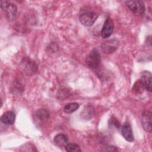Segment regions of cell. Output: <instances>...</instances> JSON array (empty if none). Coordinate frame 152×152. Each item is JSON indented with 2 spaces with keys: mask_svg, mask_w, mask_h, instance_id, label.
<instances>
[{
  "mask_svg": "<svg viewBox=\"0 0 152 152\" xmlns=\"http://www.w3.org/2000/svg\"><path fill=\"white\" fill-rule=\"evenodd\" d=\"M106 148V149H104L103 150V151H117V148L116 147H113V146H108L105 147Z\"/></svg>",
  "mask_w": 152,
  "mask_h": 152,
  "instance_id": "obj_19",
  "label": "cell"
},
{
  "mask_svg": "<svg viewBox=\"0 0 152 152\" xmlns=\"http://www.w3.org/2000/svg\"><path fill=\"white\" fill-rule=\"evenodd\" d=\"M94 114V108L91 106H87L84 107L81 113V116L83 119L88 120L91 119Z\"/></svg>",
  "mask_w": 152,
  "mask_h": 152,
  "instance_id": "obj_12",
  "label": "cell"
},
{
  "mask_svg": "<svg viewBox=\"0 0 152 152\" xmlns=\"http://www.w3.org/2000/svg\"><path fill=\"white\" fill-rule=\"evenodd\" d=\"M101 61V56L99 50L93 49L86 58V64L91 69H96L99 67Z\"/></svg>",
  "mask_w": 152,
  "mask_h": 152,
  "instance_id": "obj_2",
  "label": "cell"
},
{
  "mask_svg": "<svg viewBox=\"0 0 152 152\" xmlns=\"http://www.w3.org/2000/svg\"><path fill=\"white\" fill-rule=\"evenodd\" d=\"M79 107L80 105L77 103H69L65 106L64 108V111L66 113H71L76 111L79 108Z\"/></svg>",
  "mask_w": 152,
  "mask_h": 152,
  "instance_id": "obj_14",
  "label": "cell"
},
{
  "mask_svg": "<svg viewBox=\"0 0 152 152\" xmlns=\"http://www.w3.org/2000/svg\"><path fill=\"white\" fill-rule=\"evenodd\" d=\"M109 126L112 129H119L120 128L119 122L115 117H111L109 121Z\"/></svg>",
  "mask_w": 152,
  "mask_h": 152,
  "instance_id": "obj_18",
  "label": "cell"
},
{
  "mask_svg": "<svg viewBox=\"0 0 152 152\" xmlns=\"http://www.w3.org/2000/svg\"><path fill=\"white\" fill-rule=\"evenodd\" d=\"M36 115L37 118L41 120L45 121L49 118V112L45 109H40L37 110L36 112Z\"/></svg>",
  "mask_w": 152,
  "mask_h": 152,
  "instance_id": "obj_16",
  "label": "cell"
},
{
  "mask_svg": "<svg viewBox=\"0 0 152 152\" xmlns=\"http://www.w3.org/2000/svg\"><path fill=\"white\" fill-rule=\"evenodd\" d=\"M114 30V25L113 21L111 18H107L104 23L103 26L101 35L102 37L104 39L109 37L113 32Z\"/></svg>",
  "mask_w": 152,
  "mask_h": 152,
  "instance_id": "obj_6",
  "label": "cell"
},
{
  "mask_svg": "<svg viewBox=\"0 0 152 152\" xmlns=\"http://www.w3.org/2000/svg\"><path fill=\"white\" fill-rule=\"evenodd\" d=\"M142 125L146 132H151V113L150 111L145 110L142 113Z\"/></svg>",
  "mask_w": 152,
  "mask_h": 152,
  "instance_id": "obj_7",
  "label": "cell"
},
{
  "mask_svg": "<svg viewBox=\"0 0 152 152\" xmlns=\"http://www.w3.org/2000/svg\"><path fill=\"white\" fill-rule=\"evenodd\" d=\"M54 142L57 146L63 147H65L68 144V139L65 135L59 134L55 137Z\"/></svg>",
  "mask_w": 152,
  "mask_h": 152,
  "instance_id": "obj_11",
  "label": "cell"
},
{
  "mask_svg": "<svg viewBox=\"0 0 152 152\" xmlns=\"http://www.w3.org/2000/svg\"><path fill=\"white\" fill-rule=\"evenodd\" d=\"M65 150L69 152H80L81 151V149L80 147L77 144L74 143H68L65 147Z\"/></svg>",
  "mask_w": 152,
  "mask_h": 152,
  "instance_id": "obj_17",
  "label": "cell"
},
{
  "mask_svg": "<svg viewBox=\"0 0 152 152\" xmlns=\"http://www.w3.org/2000/svg\"><path fill=\"white\" fill-rule=\"evenodd\" d=\"M118 46L119 42L116 39H110L103 42L101 49L105 53H112L117 49Z\"/></svg>",
  "mask_w": 152,
  "mask_h": 152,
  "instance_id": "obj_5",
  "label": "cell"
},
{
  "mask_svg": "<svg viewBox=\"0 0 152 152\" xmlns=\"http://www.w3.org/2000/svg\"><path fill=\"white\" fill-rule=\"evenodd\" d=\"M145 89V86L142 81L140 79L137 80L134 84L132 87V91L137 94H141L144 91Z\"/></svg>",
  "mask_w": 152,
  "mask_h": 152,
  "instance_id": "obj_13",
  "label": "cell"
},
{
  "mask_svg": "<svg viewBox=\"0 0 152 152\" xmlns=\"http://www.w3.org/2000/svg\"><path fill=\"white\" fill-rule=\"evenodd\" d=\"M141 78L142 81L145 88L151 92V73L148 71H144L141 73Z\"/></svg>",
  "mask_w": 152,
  "mask_h": 152,
  "instance_id": "obj_9",
  "label": "cell"
},
{
  "mask_svg": "<svg viewBox=\"0 0 152 152\" xmlns=\"http://www.w3.org/2000/svg\"><path fill=\"white\" fill-rule=\"evenodd\" d=\"M15 115L12 111H8L1 116V121L3 124L8 125H12L15 122Z\"/></svg>",
  "mask_w": 152,
  "mask_h": 152,
  "instance_id": "obj_10",
  "label": "cell"
},
{
  "mask_svg": "<svg viewBox=\"0 0 152 152\" xmlns=\"http://www.w3.org/2000/svg\"><path fill=\"white\" fill-rule=\"evenodd\" d=\"M98 17V14L94 12H86L81 14L79 20L81 24L84 26H92Z\"/></svg>",
  "mask_w": 152,
  "mask_h": 152,
  "instance_id": "obj_4",
  "label": "cell"
},
{
  "mask_svg": "<svg viewBox=\"0 0 152 152\" xmlns=\"http://www.w3.org/2000/svg\"><path fill=\"white\" fill-rule=\"evenodd\" d=\"M125 4L128 9L137 15H141L145 11V5L141 1H127Z\"/></svg>",
  "mask_w": 152,
  "mask_h": 152,
  "instance_id": "obj_3",
  "label": "cell"
},
{
  "mask_svg": "<svg viewBox=\"0 0 152 152\" xmlns=\"http://www.w3.org/2000/svg\"><path fill=\"white\" fill-rule=\"evenodd\" d=\"M24 68L26 69L27 72L34 73V72L37 71V65L35 64L34 62L31 61L30 59H27L26 61H24Z\"/></svg>",
  "mask_w": 152,
  "mask_h": 152,
  "instance_id": "obj_15",
  "label": "cell"
},
{
  "mask_svg": "<svg viewBox=\"0 0 152 152\" xmlns=\"http://www.w3.org/2000/svg\"><path fill=\"white\" fill-rule=\"evenodd\" d=\"M121 133L124 138L129 142L134 141L132 127L129 123H125L121 128Z\"/></svg>",
  "mask_w": 152,
  "mask_h": 152,
  "instance_id": "obj_8",
  "label": "cell"
},
{
  "mask_svg": "<svg viewBox=\"0 0 152 152\" xmlns=\"http://www.w3.org/2000/svg\"><path fill=\"white\" fill-rule=\"evenodd\" d=\"M1 8L10 21H12L16 18L17 8L15 4L6 1H1Z\"/></svg>",
  "mask_w": 152,
  "mask_h": 152,
  "instance_id": "obj_1",
  "label": "cell"
}]
</instances>
